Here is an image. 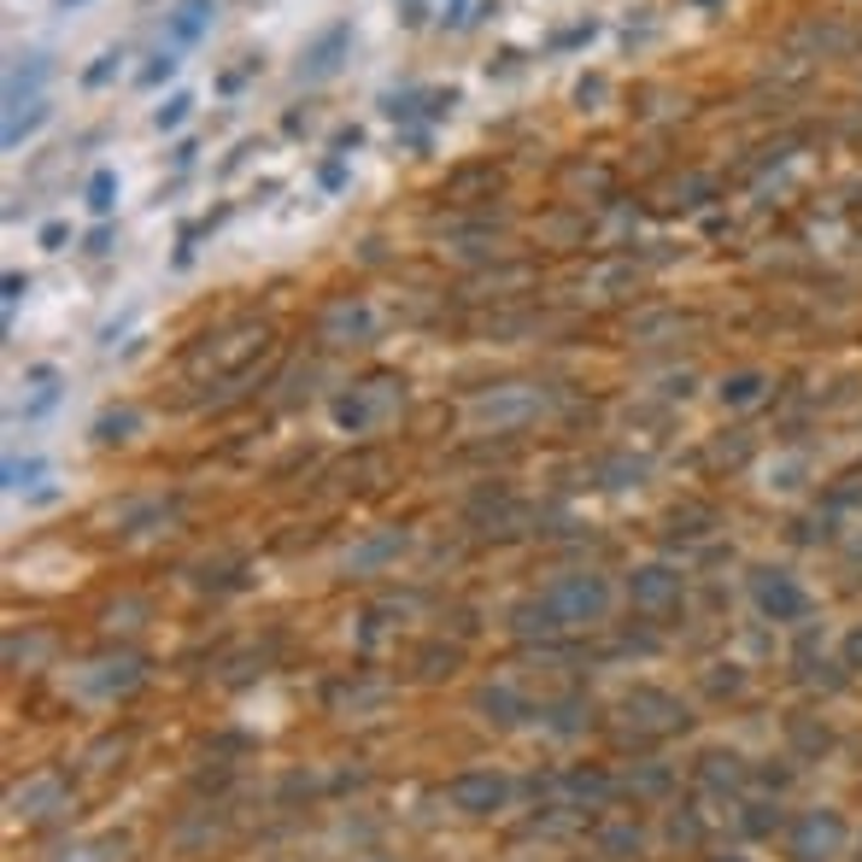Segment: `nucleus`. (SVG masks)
Here are the masks:
<instances>
[{
	"label": "nucleus",
	"mask_w": 862,
	"mask_h": 862,
	"mask_svg": "<svg viewBox=\"0 0 862 862\" xmlns=\"http://www.w3.org/2000/svg\"><path fill=\"white\" fill-rule=\"evenodd\" d=\"M211 18H218V0H177V7L165 12V36L177 41V48H194V41L211 36Z\"/></svg>",
	"instance_id": "nucleus-1"
},
{
	"label": "nucleus",
	"mask_w": 862,
	"mask_h": 862,
	"mask_svg": "<svg viewBox=\"0 0 862 862\" xmlns=\"http://www.w3.org/2000/svg\"><path fill=\"white\" fill-rule=\"evenodd\" d=\"M48 70H53V65L41 60V53H24V60H12V70H7V112H24V94H36Z\"/></svg>",
	"instance_id": "nucleus-2"
},
{
	"label": "nucleus",
	"mask_w": 862,
	"mask_h": 862,
	"mask_svg": "<svg viewBox=\"0 0 862 862\" xmlns=\"http://www.w3.org/2000/svg\"><path fill=\"white\" fill-rule=\"evenodd\" d=\"M48 118H53L48 100H30V112H7V153H18V141L36 136V129L48 124Z\"/></svg>",
	"instance_id": "nucleus-3"
},
{
	"label": "nucleus",
	"mask_w": 862,
	"mask_h": 862,
	"mask_svg": "<svg viewBox=\"0 0 862 862\" xmlns=\"http://www.w3.org/2000/svg\"><path fill=\"white\" fill-rule=\"evenodd\" d=\"M112 206H118V170H94V177H89V211H94V218H106Z\"/></svg>",
	"instance_id": "nucleus-4"
},
{
	"label": "nucleus",
	"mask_w": 862,
	"mask_h": 862,
	"mask_svg": "<svg viewBox=\"0 0 862 862\" xmlns=\"http://www.w3.org/2000/svg\"><path fill=\"white\" fill-rule=\"evenodd\" d=\"M340 41H347V36L335 30V36H323L318 48H311V65H306V77H329V70H335V53H340Z\"/></svg>",
	"instance_id": "nucleus-5"
},
{
	"label": "nucleus",
	"mask_w": 862,
	"mask_h": 862,
	"mask_svg": "<svg viewBox=\"0 0 862 862\" xmlns=\"http://www.w3.org/2000/svg\"><path fill=\"white\" fill-rule=\"evenodd\" d=\"M189 112H194V94H170L165 106L153 112V129H177L182 118H189Z\"/></svg>",
	"instance_id": "nucleus-6"
},
{
	"label": "nucleus",
	"mask_w": 862,
	"mask_h": 862,
	"mask_svg": "<svg viewBox=\"0 0 862 862\" xmlns=\"http://www.w3.org/2000/svg\"><path fill=\"white\" fill-rule=\"evenodd\" d=\"M177 65H182V60H177V53H159V60H153L147 70H141V89H159V82H165V77H177Z\"/></svg>",
	"instance_id": "nucleus-7"
},
{
	"label": "nucleus",
	"mask_w": 862,
	"mask_h": 862,
	"mask_svg": "<svg viewBox=\"0 0 862 862\" xmlns=\"http://www.w3.org/2000/svg\"><path fill=\"white\" fill-rule=\"evenodd\" d=\"M118 60H124V53H100V65H89V70H82V82H89V89H100V82H112V70H118Z\"/></svg>",
	"instance_id": "nucleus-8"
},
{
	"label": "nucleus",
	"mask_w": 862,
	"mask_h": 862,
	"mask_svg": "<svg viewBox=\"0 0 862 862\" xmlns=\"http://www.w3.org/2000/svg\"><path fill=\"white\" fill-rule=\"evenodd\" d=\"M24 287H30V282H24V276H7V311L18 306V294H24Z\"/></svg>",
	"instance_id": "nucleus-9"
},
{
	"label": "nucleus",
	"mask_w": 862,
	"mask_h": 862,
	"mask_svg": "<svg viewBox=\"0 0 862 862\" xmlns=\"http://www.w3.org/2000/svg\"><path fill=\"white\" fill-rule=\"evenodd\" d=\"M60 7H82V0H60Z\"/></svg>",
	"instance_id": "nucleus-10"
}]
</instances>
